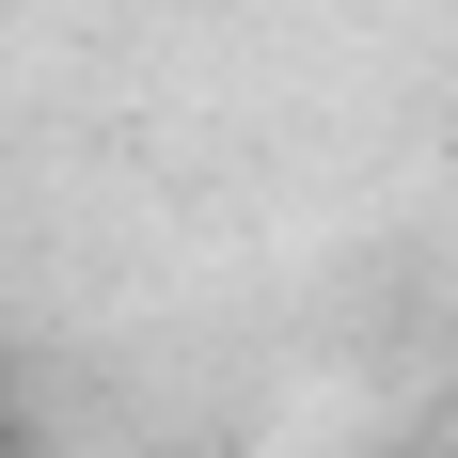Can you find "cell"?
<instances>
[{"mask_svg":"<svg viewBox=\"0 0 458 458\" xmlns=\"http://www.w3.org/2000/svg\"><path fill=\"white\" fill-rule=\"evenodd\" d=\"M0 443H16V427H0Z\"/></svg>","mask_w":458,"mask_h":458,"instance_id":"obj_1","label":"cell"}]
</instances>
